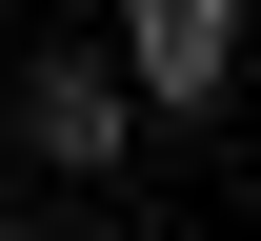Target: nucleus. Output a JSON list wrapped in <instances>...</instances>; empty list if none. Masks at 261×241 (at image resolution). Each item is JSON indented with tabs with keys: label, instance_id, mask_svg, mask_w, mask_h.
Returning <instances> with one entry per match:
<instances>
[{
	"label": "nucleus",
	"instance_id": "1",
	"mask_svg": "<svg viewBox=\"0 0 261 241\" xmlns=\"http://www.w3.org/2000/svg\"><path fill=\"white\" fill-rule=\"evenodd\" d=\"M221 61H241V0H121V101L201 121V101H221Z\"/></svg>",
	"mask_w": 261,
	"mask_h": 241
},
{
	"label": "nucleus",
	"instance_id": "2",
	"mask_svg": "<svg viewBox=\"0 0 261 241\" xmlns=\"http://www.w3.org/2000/svg\"><path fill=\"white\" fill-rule=\"evenodd\" d=\"M121 121H141V101H121V61H40V81H20V141H40L61 181L121 161Z\"/></svg>",
	"mask_w": 261,
	"mask_h": 241
}]
</instances>
